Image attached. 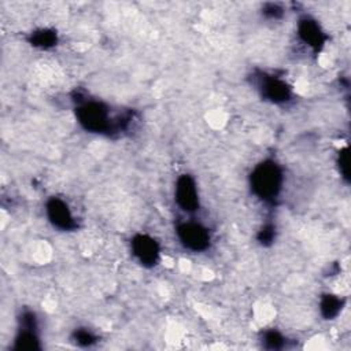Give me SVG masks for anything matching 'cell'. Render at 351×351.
Listing matches in <instances>:
<instances>
[{"instance_id":"cell-15","label":"cell","mask_w":351,"mask_h":351,"mask_svg":"<svg viewBox=\"0 0 351 351\" xmlns=\"http://www.w3.org/2000/svg\"><path fill=\"white\" fill-rule=\"evenodd\" d=\"M262 15L267 19H281L284 15V7L278 3H265L262 5Z\"/></svg>"},{"instance_id":"cell-6","label":"cell","mask_w":351,"mask_h":351,"mask_svg":"<svg viewBox=\"0 0 351 351\" xmlns=\"http://www.w3.org/2000/svg\"><path fill=\"white\" fill-rule=\"evenodd\" d=\"M45 217L48 222L63 232L75 230L78 228V222L75 215L73 214L69 203L62 197L52 196L45 202Z\"/></svg>"},{"instance_id":"cell-7","label":"cell","mask_w":351,"mask_h":351,"mask_svg":"<svg viewBox=\"0 0 351 351\" xmlns=\"http://www.w3.org/2000/svg\"><path fill=\"white\" fill-rule=\"evenodd\" d=\"M174 202L186 214L199 210L200 199L195 178L191 174H181L174 184Z\"/></svg>"},{"instance_id":"cell-9","label":"cell","mask_w":351,"mask_h":351,"mask_svg":"<svg viewBox=\"0 0 351 351\" xmlns=\"http://www.w3.org/2000/svg\"><path fill=\"white\" fill-rule=\"evenodd\" d=\"M296 34L299 40L308 47L314 53H319L321 49L325 47L326 43V34L322 30L321 25L317 19L304 15L298 21L296 25Z\"/></svg>"},{"instance_id":"cell-2","label":"cell","mask_w":351,"mask_h":351,"mask_svg":"<svg viewBox=\"0 0 351 351\" xmlns=\"http://www.w3.org/2000/svg\"><path fill=\"white\" fill-rule=\"evenodd\" d=\"M284 186V173L281 166L273 159L259 162L250 174V188L252 195L266 204H276Z\"/></svg>"},{"instance_id":"cell-12","label":"cell","mask_w":351,"mask_h":351,"mask_svg":"<svg viewBox=\"0 0 351 351\" xmlns=\"http://www.w3.org/2000/svg\"><path fill=\"white\" fill-rule=\"evenodd\" d=\"M287 337L277 329H266L261 335V344L266 350H282L287 347Z\"/></svg>"},{"instance_id":"cell-8","label":"cell","mask_w":351,"mask_h":351,"mask_svg":"<svg viewBox=\"0 0 351 351\" xmlns=\"http://www.w3.org/2000/svg\"><path fill=\"white\" fill-rule=\"evenodd\" d=\"M130 250L137 262L144 267H154L160 261V245L155 237L137 233L130 240Z\"/></svg>"},{"instance_id":"cell-14","label":"cell","mask_w":351,"mask_h":351,"mask_svg":"<svg viewBox=\"0 0 351 351\" xmlns=\"http://www.w3.org/2000/svg\"><path fill=\"white\" fill-rule=\"evenodd\" d=\"M276 234H277V229L276 225L273 222H265L258 233H256V240L263 247H269L273 244V241L276 240Z\"/></svg>"},{"instance_id":"cell-1","label":"cell","mask_w":351,"mask_h":351,"mask_svg":"<svg viewBox=\"0 0 351 351\" xmlns=\"http://www.w3.org/2000/svg\"><path fill=\"white\" fill-rule=\"evenodd\" d=\"M74 112L80 126L84 130L96 134L110 136L126 132L133 122V117L129 112L114 115L106 103L89 99L84 95H77L74 97Z\"/></svg>"},{"instance_id":"cell-13","label":"cell","mask_w":351,"mask_h":351,"mask_svg":"<svg viewBox=\"0 0 351 351\" xmlns=\"http://www.w3.org/2000/svg\"><path fill=\"white\" fill-rule=\"evenodd\" d=\"M99 340L97 335L88 328H77L71 333V341L80 347H92Z\"/></svg>"},{"instance_id":"cell-4","label":"cell","mask_w":351,"mask_h":351,"mask_svg":"<svg viewBox=\"0 0 351 351\" xmlns=\"http://www.w3.org/2000/svg\"><path fill=\"white\" fill-rule=\"evenodd\" d=\"M176 234L180 244L192 252H203L208 250L211 244L210 229L192 219L178 222L176 226Z\"/></svg>"},{"instance_id":"cell-16","label":"cell","mask_w":351,"mask_h":351,"mask_svg":"<svg viewBox=\"0 0 351 351\" xmlns=\"http://www.w3.org/2000/svg\"><path fill=\"white\" fill-rule=\"evenodd\" d=\"M336 166L339 169V173L341 177H344L346 180H348V154H347V148H341L337 152L336 156Z\"/></svg>"},{"instance_id":"cell-5","label":"cell","mask_w":351,"mask_h":351,"mask_svg":"<svg viewBox=\"0 0 351 351\" xmlns=\"http://www.w3.org/2000/svg\"><path fill=\"white\" fill-rule=\"evenodd\" d=\"M15 351H33L41 348L37 315L32 310H23L18 318V329L12 341Z\"/></svg>"},{"instance_id":"cell-11","label":"cell","mask_w":351,"mask_h":351,"mask_svg":"<svg viewBox=\"0 0 351 351\" xmlns=\"http://www.w3.org/2000/svg\"><path fill=\"white\" fill-rule=\"evenodd\" d=\"M344 299L335 293H325L319 300V313L325 319H335L344 307Z\"/></svg>"},{"instance_id":"cell-10","label":"cell","mask_w":351,"mask_h":351,"mask_svg":"<svg viewBox=\"0 0 351 351\" xmlns=\"http://www.w3.org/2000/svg\"><path fill=\"white\" fill-rule=\"evenodd\" d=\"M27 41L30 45H33L34 48L38 49H51L58 44V33L53 29H48V27H41L37 30H33L29 37Z\"/></svg>"},{"instance_id":"cell-3","label":"cell","mask_w":351,"mask_h":351,"mask_svg":"<svg viewBox=\"0 0 351 351\" xmlns=\"http://www.w3.org/2000/svg\"><path fill=\"white\" fill-rule=\"evenodd\" d=\"M252 84L262 99L273 104H287L293 97L292 86L276 74L258 70L252 75Z\"/></svg>"}]
</instances>
